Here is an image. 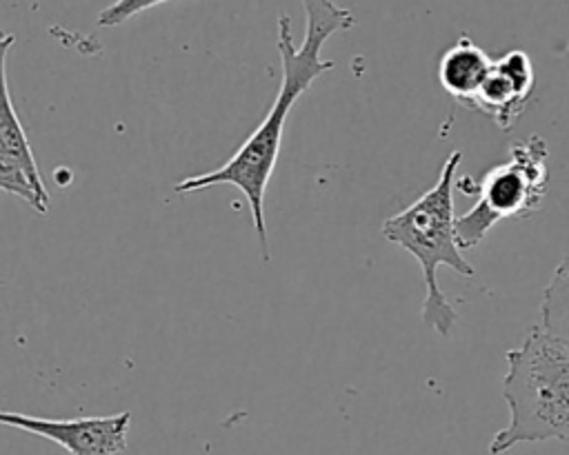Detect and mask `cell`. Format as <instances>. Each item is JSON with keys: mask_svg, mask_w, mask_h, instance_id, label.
I'll use <instances>...</instances> for the list:
<instances>
[{"mask_svg": "<svg viewBox=\"0 0 569 455\" xmlns=\"http://www.w3.org/2000/svg\"><path fill=\"white\" fill-rule=\"evenodd\" d=\"M305 9V38L296 47L289 16L278 18V53H280V87L276 100L258 129L242 142V146L218 169L180 180L176 193H196L218 184H231L240 189L251 209L253 229L260 242L264 262H269V240L264 222V191L271 171L278 160L284 120L300 95L325 73L336 67L333 60L320 58L325 42L356 24L351 9L336 4L333 0H300Z\"/></svg>", "mask_w": 569, "mask_h": 455, "instance_id": "6da1fadb", "label": "cell"}, {"mask_svg": "<svg viewBox=\"0 0 569 455\" xmlns=\"http://www.w3.org/2000/svg\"><path fill=\"white\" fill-rule=\"evenodd\" d=\"M502 400L509 424L489 442V455L518 444L569 439V342L536 324L507 351Z\"/></svg>", "mask_w": 569, "mask_h": 455, "instance_id": "7a4b0ae2", "label": "cell"}, {"mask_svg": "<svg viewBox=\"0 0 569 455\" xmlns=\"http://www.w3.org/2000/svg\"><path fill=\"white\" fill-rule=\"evenodd\" d=\"M462 162V151H451L442 162L436 184L400 213L382 222V237L402 246L422 269L425 302L422 322L440 337H449L458 324V313L438 286V266H449L458 275L473 277V266L465 260L456 242L453 180Z\"/></svg>", "mask_w": 569, "mask_h": 455, "instance_id": "3957f363", "label": "cell"}, {"mask_svg": "<svg viewBox=\"0 0 569 455\" xmlns=\"http://www.w3.org/2000/svg\"><path fill=\"white\" fill-rule=\"evenodd\" d=\"M549 182V149L542 135L531 133L511 142L509 158L491 166L478 182L460 180V191L476 193V204L456 218L460 251L476 246L502 220L527 218L540 209Z\"/></svg>", "mask_w": 569, "mask_h": 455, "instance_id": "277c9868", "label": "cell"}, {"mask_svg": "<svg viewBox=\"0 0 569 455\" xmlns=\"http://www.w3.org/2000/svg\"><path fill=\"white\" fill-rule=\"evenodd\" d=\"M13 42V33L0 31V191L20 198L36 213H47L51 198L24 127L13 109L7 82V55Z\"/></svg>", "mask_w": 569, "mask_h": 455, "instance_id": "5b68a950", "label": "cell"}, {"mask_svg": "<svg viewBox=\"0 0 569 455\" xmlns=\"http://www.w3.org/2000/svg\"><path fill=\"white\" fill-rule=\"evenodd\" d=\"M131 413L104 417L47 419L16 411H0V426H11L62 446L69 455H118L127 448Z\"/></svg>", "mask_w": 569, "mask_h": 455, "instance_id": "8992f818", "label": "cell"}, {"mask_svg": "<svg viewBox=\"0 0 569 455\" xmlns=\"http://www.w3.org/2000/svg\"><path fill=\"white\" fill-rule=\"evenodd\" d=\"M533 87L536 75L529 53L511 49L493 60L491 73L467 107L491 118L502 131H509L527 109Z\"/></svg>", "mask_w": 569, "mask_h": 455, "instance_id": "52a82bcc", "label": "cell"}, {"mask_svg": "<svg viewBox=\"0 0 569 455\" xmlns=\"http://www.w3.org/2000/svg\"><path fill=\"white\" fill-rule=\"evenodd\" d=\"M491 67L493 58L469 36H460L438 60V82L445 93L467 107L485 84Z\"/></svg>", "mask_w": 569, "mask_h": 455, "instance_id": "ba28073f", "label": "cell"}, {"mask_svg": "<svg viewBox=\"0 0 569 455\" xmlns=\"http://www.w3.org/2000/svg\"><path fill=\"white\" fill-rule=\"evenodd\" d=\"M540 326L547 333L569 342V255L558 262L542 291Z\"/></svg>", "mask_w": 569, "mask_h": 455, "instance_id": "9c48e42d", "label": "cell"}, {"mask_svg": "<svg viewBox=\"0 0 569 455\" xmlns=\"http://www.w3.org/2000/svg\"><path fill=\"white\" fill-rule=\"evenodd\" d=\"M162 2H169V0H116L98 13L96 24L98 27H118V24H124L129 18L147 11L151 7H158Z\"/></svg>", "mask_w": 569, "mask_h": 455, "instance_id": "30bf717a", "label": "cell"}]
</instances>
